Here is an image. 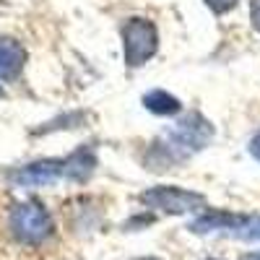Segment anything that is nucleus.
Wrapping results in <instances>:
<instances>
[{
	"label": "nucleus",
	"instance_id": "8",
	"mask_svg": "<svg viewBox=\"0 0 260 260\" xmlns=\"http://www.w3.org/2000/svg\"><path fill=\"white\" fill-rule=\"evenodd\" d=\"M250 154L260 161V130L255 133V138H252V143H250Z\"/></svg>",
	"mask_w": 260,
	"mask_h": 260
},
{
	"label": "nucleus",
	"instance_id": "10",
	"mask_svg": "<svg viewBox=\"0 0 260 260\" xmlns=\"http://www.w3.org/2000/svg\"><path fill=\"white\" fill-rule=\"evenodd\" d=\"M250 240H260V221H257V232H252V234H247Z\"/></svg>",
	"mask_w": 260,
	"mask_h": 260
},
{
	"label": "nucleus",
	"instance_id": "6",
	"mask_svg": "<svg viewBox=\"0 0 260 260\" xmlns=\"http://www.w3.org/2000/svg\"><path fill=\"white\" fill-rule=\"evenodd\" d=\"M206 6H208L213 13H229V11L237 6V0H206Z\"/></svg>",
	"mask_w": 260,
	"mask_h": 260
},
{
	"label": "nucleus",
	"instance_id": "7",
	"mask_svg": "<svg viewBox=\"0 0 260 260\" xmlns=\"http://www.w3.org/2000/svg\"><path fill=\"white\" fill-rule=\"evenodd\" d=\"M250 21H252V29L260 31V0H252L250 3Z\"/></svg>",
	"mask_w": 260,
	"mask_h": 260
},
{
	"label": "nucleus",
	"instance_id": "2",
	"mask_svg": "<svg viewBox=\"0 0 260 260\" xmlns=\"http://www.w3.org/2000/svg\"><path fill=\"white\" fill-rule=\"evenodd\" d=\"M141 203L148 208H156L161 213H192L206 206V198L201 192L172 187V185H159L141 192Z\"/></svg>",
	"mask_w": 260,
	"mask_h": 260
},
{
	"label": "nucleus",
	"instance_id": "5",
	"mask_svg": "<svg viewBox=\"0 0 260 260\" xmlns=\"http://www.w3.org/2000/svg\"><path fill=\"white\" fill-rule=\"evenodd\" d=\"M143 104H146V110H151L154 115H161V117L180 112V99L172 96V94H167V91H161V89L148 91V94L143 96Z\"/></svg>",
	"mask_w": 260,
	"mask_h": 260
},
{
	"label": "nucleus",
	"instance_id": "9",
	"mask_svg": "<svg viewBox=\"0 0 260 260\" xmlns=\"http://www.w3.org/2000/svg\"><path fill=\"white\" fill-rule=\"evenodd\" d=\"M240 260H260V252H245Z\"/></svg>",
	"mask_w": 260,
	"mask_h": 260
},
{
	"label": "nucleus",
	"instance_id": "12",
	"mask_svg": "<svg viewBox=\"0 0 260 260\" xmlns=\"http://www.w3.org/2000/svg\"><path fill=\"white\" fill-rule=\"evenodd\" d=\"M206 260H221V257H206Z\"/></svg>",
	"mask_w": 260,
	"mask_h": 260
},
{
	"label": "nucleus",
	"instance_id": "1",
	"mask_svg": "<svg viewBox=\"0 0 260 260\" xmlns=\"http://www.w3.org/2000/svg\"><path fill=\"white\" fill-rule=\"evenodd\" d=\"M122 42H125V62L127 68H141V65L156 55L159 34L156 26L148 18H127L122 26Z\"/></svg>",
	"mask_w": 260,
	"mask_h": 260
},
{
	"label": "nucleus",
	"instance_id": "3",
	"mask_svg": "<svg viewBox=\"0 0 260 260\" xmlns=\"http://www.w3.org/2000/svg\"><path fill=\"white\" fill-rule=\"evenodd\" d=\"M16 229L18 234L29 242L42 240L47 232H50V216L42 211L39 206H24L16 213Z\"/></svg>",
	"mask_w": 260,
	"mask_h": 260
},
{
	"label": "nucleus",
	"instance_id": "4",
	"mask_svg": "<svg viewBox=\"0 0 260 260\" xmlns=\"http://www.w3.org/2000/svg\"><path fill=\"white\" fill-rule=\"evenodd\" d=\"M245 224H247V216L226 213V211H208L190 224V232L206 234V232H213V229H234V226H245Z\"/></svg>",
	"mask_w": 260,
	"mask_h": 260
},
{
	"label": "nucleus",
	"instance_id": "11",
	"mask_svg": "<svg viewBox=\"0 0 260 260\" xmlns=\"http://www.w3.org/2000/svg\"><path fill=\"white\" fill-rule=\"evenodd\" d=\"M136 260H161V257H154V255H143V257H136Z\"/></svg>",
	"mask_w": 260,
	"mask_h": 260
}]
</instances>
